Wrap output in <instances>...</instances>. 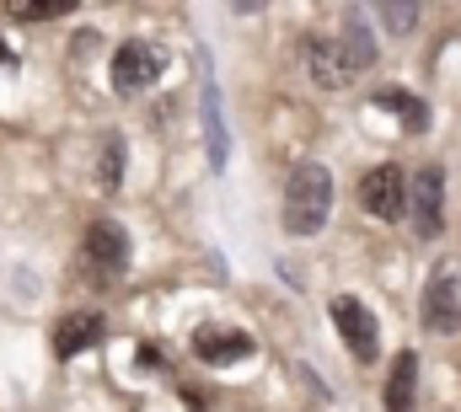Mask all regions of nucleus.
I'll list each match as a JSON object with an SVG mask.
<instances>
[{
    "instance_id": "f257e3e1",
    "label": "nucleus",
    "mask_w": 461,
    "mask_h": 412,
    "mask_svg": "<svg viewBox=\"0 0 461 412\" xmlns=\"http://www.w3.org/2000/svg\"><path fill=\"white\" fill-rule=\"evenodd\" d=\"M333 214V172L322 161H301L285 188V230L290 236H317Z\"/></svg>"
},
{
    "instance_id": "f03ea898",
    "label": "nucleus",
    "mask_w": 461,
    "mask_h": 412,
    "mask_svg": "<svg viewBox=\"0 0 461 412\" xmlns=\"http://www.w3.org/2000/svg\"><path fill=\"white\" fill-rule=\"evenodd\" d=\"M161 70H167V49L161 43H145V38H129V43H118L108 76H113L118 97H140V92H150L161 81Z\"/></svg>"
},
{
    "instance_id": "7ed1b4c3",
    "label": "nucleus",
    "mask_w": 461,
    "mask_h": 412,
    "mask_svg": "<svg viewBox=\"0 0 461 412\" xmlns=\"http://www.w3.org/2000/svg\"><path fill=\"white\" fill-rule=\"evenodd\" d=\"M359 204L370 209L375 219L392 225V219H402L408 204H413V183H408L402 166H392V161H386V166H370V172L359 177Z\"/></svg>"
},
{
    "instance_id": "20e7f679",
    "label": "nucleus",
    "mask_w": 461,
    "mask_h": 412,
    "mask_svg": "<svg viewBox=\"0 0 461 412\" xmlns=\"http://www.w3.org/2000/svg\"><path fill=\"white\" fill-rule=\"evenodd\" d=\"M424 327L429 332H461V263H440L435 273H429V284H424Z\"/></svg>"
},
{
    "instance_id": "39448f33",
    "label": "nucleus",
    "mask_w": 461,
    "mask_h": 412,
    "mask_svg": "<svg viewBox=\"0 0 461 412\" xmlns=\"http://www.w3.org/2000/svg\"><path fill=\"white\" fill-rule=\"evenodd\" d=\"M359 70H365V65L354 59V49H348L344 38H312V43H306V76H312V86L344 92Z\"/></svg>"
},
{
    "instance_id": "423d86ee",
    "label": "nucleus",
    "mask_w": 461,
    "mask_h": 412,
    "mask_svg": "<svg viewBox=\"0 0 461 412\" xmlns=\"http://www.w3.org/2000/svg\"><path fill=\"white\" fill-rule=\"evenodd\" d=\"M408 219H413V236H419V241H435V236H440V225H446V172H440V166H419V172H413Z\"/></svg>"
},
{
    "instance_id": "0eeeda50",
    "label": "nucleus",
    "mask_w": 461,
    "mask_h": 412,
    "mask_svg": "<svg viewBox=\"0 0 461 412\" xmlns=\"http://www.w3.org/2000/svg\"><path fill=\"white\" fill-rule=\"evenodd\" d=\"M333 321H339V337H344V348L359 359V364H370L375 354H381V327H375V316L370 306H359V300H333Z\"/></svg>"
},
{
    "instance_id": "6e6552de",
    "label": "nucleus",
    "mask_w": 461,
    "mask_h": 412,
    "mask_svg": "<svg viewBox=\"0 0 461 412\" xmlns=\"http://www.w3.org/2000/svg\"><path fill=\"white\" fill-rule=\"evenodd\" d=\"M86 268H92L97 279H118V273L129 268V236H123L118 219H97V225L86 230Z\"/></svg>"
},
{
    "instance_id": "1a4fd4ad",
    "label": "nucleus",
    "mask_w": 461,
    "mask_h": 412,
    "mask_svg": "<svg viewBox=\"0 0 461 412\" xmlns=\"http://www.w3.org/2000/svg\"><path fill=\"white\" fill-rule=\"evenodd\" d=\"M258 343L247 337V332H236V327H199L194 332V354L204 359V364H236V359H247Z\"/></svg>"
},
{
    "instance_id": "9d476101",
    "label": "nucleus",
    "mask_w": 461,
    "mask_h": 412,
    "mask_svg": "<svg viewBox=\"0 0 461 412\" xmlns=\"http://www.w3.org/2000/svg\"><path fill=\"white\" fill-rule=\"evenodd\" d=\"M92 343H103V316H97V310H76V316H65V321L54 327V354H59V359H76V354L92 348Z\"/></svg>"
},
{
    "instance_id": "9b49d317",
    "label": "nucleus",
    "mask_w": 461,
    "mask_h": 412,
    "mask_svg": "<svg viewBox=\"0 0 461 412\" xmlns=\"http://www.w3.org/2000/svg\"><path fill=\"white\" fill-rule=\"evenodd\" d=\"M413 397H419V354L402 348L386 375V412H413Z\"/></svg>"
},
{
    "instance_id": "f8f14e48",
    "label": "nucleus",
    "mask_w": 461,
    "mask_h": 412,
    "mask_svg": "<svg viewBox=\"0 0 461 412\" xmlns=\"http://www.w3.org/2000/svg\"><path fill=\"white\" fill-rule=\"evenodd\" d=\"M204 139H210V166L226 172L230 150H226V118H221V86L204 81Z\"/></svg>"
},
{
    "instance_id": "ddd939ff",
    "label": "nucleus",
    "mask_w": 461,
    "mask_h": 412,
    "mask_svg": "<svg viewBox=\"0 0 461 412\" xmlns=\"http://www.w3.org/2000/svg\"><path fill=\"white\" fill-rule=\"evenodd\" d=\"M375 107H386V112H397V118H402V123H408L413 134H424V129H429V107L419 103L413 92H381V97H375Z\"/></svg>"
},
{
    "instance_id": "4468645a",
    "label": "nucleus",
    "mask_w": 461,
    "mask_h": 412,
    "mask_svg": "<svg viewBox=\"0 0 461 412\" xmlns=\"http://www.w3.org/2000/svg\"><path fill=\"white\" fill-rule=\"evenodd\" d=\"M339 38L354 49V59H359L365 70L375 65V38H370V27H365V16H359V11H348V16H344V32H339Z\"/></svg>"
},
{
    "instance_id": "2eb2a0df",
    "label": "nucleus",
    "mask_w": 461,
    "mask_h": 412,
    "mask_svg": "<svg viewBox=\"0 0 461 412\" xmlns=\"http://www.w3.org/2000/svg\"><path fill=\"white\" fill-rule=\"evenodd\" d=\"M65 11H70V0H11V5H5L11 22H54V16H65Z\"/></svg>"
},
{
    "instance_id": "dca6fc26",
    "label": "nucleus",
    "mask_w": 461,
    "mask_h": 412,
    "mask_svg": "<svg viewBox=\"0 0 461 412\" xmlns=\"http://www.w3.org/2000/svg\"><path fill=\"white\" fill-rule=\"evenodd\" d=\"M375 16H381V27L386 32H413V22H419V5H397V0H386V5H375Z\"/></svg>"
},
{
    "instance_id": "f3484780",
    "label": "nucleus",
    "mask_w": 461,
    "mask_h": 412,
    "mask_svg": "<svg viewBox=\"0 0 461 412\" xmlns=\"http://www.w3.org/2000/svg\"><path fill=\"white\" fill-rule=\"evenodd\" d=\"M97 177H103V188H118V183H123V139H118V134H108V145H103Z\"/></svg>"
},
{
    "instance_id": "a211bd4d",
    "label": "nucleus",
    "mask_w": 461,
    "mask_h": 412,
    "mask_svg": "<svg viewBox=\"0 0 461 412\" xmlns=\"http://www.w3.org/2000/svg\"><path fill=\"white\" fill-rule=\"evenodd\" d=\"M440 412H446V408H440Z\"/></svg>"
}]
</instances>
